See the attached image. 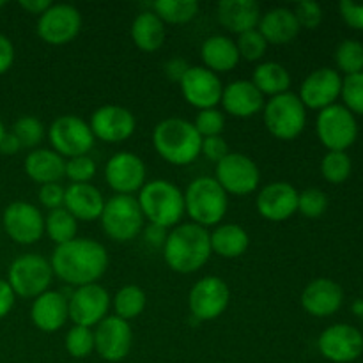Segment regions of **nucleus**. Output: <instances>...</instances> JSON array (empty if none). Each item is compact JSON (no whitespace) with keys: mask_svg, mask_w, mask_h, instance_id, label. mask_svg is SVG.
Listing matches in <instances>:
<instances>
[{"mask_svg":"<svg viewBox=\"0 0 363 363\" xmlns=\"http://www.w3.org/2000/svg\"><path fill=\"white\" fill-rule=\"evenodd\" d=\"M21 149V145H20V142H18V138L14 137L13 133H4V137H2V140H0V155H4V156H13V155H16L18 151H20Z\"/></svg>","mask_w":363,"mask_h":363,"instance_id":"obj_54","label":"nucleus"},{"mask_svg":"<svg viewBox=\"0 0 363 363\" xmlns=\"http://www.w3.org/2000/svg\"><path fill=\"white\" fill-rule=\"evenodd\" d=\"M181 94L188 105L197 110L216 108L223 94V84L220 77L204 66H190L183 80L179 82Z\"/></svg>","mask_w":363,"mask_h":363,"instance_id":"obj_17","label":"nucleus"},{"mask_svg":"<svg viewBox=\"0 0 363 363\" xmlns=\"http://www.w3.org/2000/svg\"><path fill=\"white\" fill-rule=\"evenodd\" d=\"M167 234H169L167 229L155 225V223H147V225H144V229H142L144 241L152 248H163V245H165L167 241Z\"/></svg>","mask_w":363,"mask_h":363,"instance_id":"obj_50","label":"nucleus"},{"mask_svg":"<svg viewBox=\"0 0 363 363\" xmlns=\"http://www.w3.org/2000/svg\"><path fill=\"white\" fill-rule=\"evenodd\" d=\"M30 319L34 326L41 332H59L69 319L67 311V296L60 291H46L32 301Z\"/></svg>","mask_w":363,"mask_h":363,"instance_id":"obj_25","label":"nucleus"},{"mask_svg":"<svg viewBox=\"0 0 363 363\" xmlns=\"http://www.w3.org/2000/svg\"><path fill=\"white\" fill-rule=\"evenodd\" d=\"M133 330L130 323L117 315H106L94 328V351L105 362H123L130 354Z\"/></svg>","mask_w":363,"mask_h":363,"instance_id":"obj_16","label":"nucleus"},{"mask_svg":"<svg viewBox=\"0 0 363 363\" xmlns=\"http://www.w3.org/2000/svg\"><path fill=\"white\" fill-rule=\"evenodd\" d=\"M50 6H52V2H48V0H20L21 9H25L30 14H35L38 18L41 16Z\"/></svg>","mask_w":363,"mask_h":363,"instance_id":"obj_55","label":"nucleus"},{"mask_svg":"<svg viewBox=\"0 0 363 363\" xmlns=\"http://www.w3.org/2000/svg\"><path fill=\"white\" fill-rule=\"evenodd\" d=\"M264 96L252 84V80H234L223 87L222 101L223 112L238 119H248L264 108Z\"/></svg>","mask_w":363,"mask_h":363,"instance_id":"obj_24","label":"nucleus"},{"mask_svg":"<svg viewBox=\"0 0 363 363\" xmlns=\"http://www.w3.org/2000/svg\"><path fill=\"white\" fill-rule=\"evenodd\" d=\"M340 96L344 99V106L351 113L363 116V71L342 78V92H340Z\"/></svg>","mask_w":363,"mask_h":363,"instance_id":"obj_44","label":"nucleus"},{"mask_svg":"<svg viewBox=\"0 0 363 363\" xmlns=\"http://www.w3.org/2000/svg\"><path fill=\"white\" fill-rule=\"evenodd\" d=\"M67 354L73 358H87L94 353V330L84 326H73L64 340Z\"/></svg>","mask_w":363,"mask_h":363,"instance_id":"obj_40","label":"nucleus"},{"mask_svg":"<svg viewBox=\"0 0 363 363\" xmlns=\"http://www.w3.org/2000/svg\"><path fill=\"white\" fill-rule=\"evenodd\" d=\"M315 133L328 151H347L358 137L357 117L339 103L326 106L318 113Z\"/></svg>","mask_w":363,"mask_h":363,"instance_id":"obj_10","label":"nucleus"},{"mask_svg":"<svg viewBox=\"0 0 363 363\" xmlns=\"http://www.w3.org/2000/svg\"><path fill=\"white\" fill-rule=\"evenodd\" d=\"M53 269L50 259L39 254H25L14 259L7 272V284L20 298H38L52 284Z\"/></svg>","mask_w":363,"mask_h":363,"instance_id":"obj_8","label":"nucleus"},{"mask_svg":"<svg viewBox=\"0 0 363 363\" xmlns=\"http://www.w3.org/2000/svg\"><path fill=\"white\" fill-rule=\"evenodd\" d=\"M184 194V213L191 223L204 227H216L225 218L229 209V195L216 183L215 177L201 176L188 184Z\"/></svg>","mask_w":363,"mask_h":363,"instance_id":"obj_5","label":"nucleus"},{"mask_svg":"<svg viewBox=\"0 0 363 363\" xmlns=\"http://www.w3.org/2000/svg\"><path fill=\"white\" fill-rule=\"evenodd\" d=\"M344 291L335 280L315 279L305 286L301 293V307L314 318H330L340 311Z\"/></svg>","mask_w":363,"mask_h":363,"instance_id":"obj_23","label":"nucleus"},{"mask_svg":"<svg viewBox=\"0 0 363 363\" xmlns=\"http://www.w3.org/2000/svg\"><path fill=\"white\" fill-rule=\"evenodd\" d=\"M339 11L342 20L346 21L350 27L363 30V4L351 2V0H342L339 4Z\"/></svg>","mask_w":363,"mask_h":363,"instance_id":"obj_49","label":"nucleus"},{"mask_svg":"<svg viewBox=\"0 0 363 363\" xmlns=\"http://www.w3.org/2000/svg\"><path fill=\"white\" fill-rule=\"evenodd\" d=\"M4 133H6V130H4V123H2V119H0V140H2Z\"/></svg>","mask_w":363,"mask_h":363,"instance_id":"obj_56","label":"nucleus"},{"mask_svg":"<svg viewBox=\"0 0 363 363\" xmlns=\"http://www.w3.org/2000/svg\"><path fill=\"white\" fill-rule=\"evenodd\" d=\"M137 201L144 218L163 229H174L184 216V194L172 181H147L138 191Z\"/></svg>","mask_w":363,"mask_h":363,"instance_id":"obj_4","label":"nucleus"},{"mask_svg":"<svg viewBox=\"0 0 363 363\" xmlns=\"http://www.w3.org/2000/svg\"><path fill=\"white\" fill-rule=\"evenodd\" d=\"M105 181L116 195H133L147 183V169L138 155L119 151L106 162Z\"/></svg>","mask_w":363,"mask_h":363,"instance_id":"obj_15","label":"nucleus"},{"mask_svg":"<svg viewBox=\"0 0 363 363\" xmlns=\"http://www.w3.org/2000/svg\"><path fill=\"white\" fill-rule=\"evenodd\" d=\"M257 30L268 45H289L300 34V23L289 7H273L261 14Z\"/></svg>","mask_w":363,"mask_h":363,"instance_id":"obj_27","label":"nucleus"},{"mask_svg":"<svg viewBox=\"0 0 363 363\" xmlns=\"http://www.w3.org/2000/svg\"><path fill=\"white\" fill-rule=\"evenodd\" d=\"M215 179L227 195H250L261 183V170L250 156L243 152H229L216 163Z\"/></svg>","mask_w":363,"mask_h":363,"instance_id":"obj_11","label":"nucleus"},{"mask_svg":"<svg viewBox=\"0 0 363 363\" xmlns=\"http://www.w3.org/2000/svg\"><path fill=\"white\" fill-rule=\"evenodd\" d=\"M14 62V46L7 35L0 34V74L7 73Z\"/></svg>","mask_w":363,"mask_h":363,"instance_id":"obj_52","label":"nucleus"},{"mask_svg":"<svg viewBox=\"0 0 363 363\" xmlns=\"http://www.w3.org/2000/svg\"><path fill=\"white\" fill-rule=\"evenodd\" d=\"M211 252L223 259H238L250 247V236L238 223H220L209 233Z\"/></svg>","mask_w":363,"mask_h":363,"instance_id":"obj_32","label":"nucleus"},{"mask_svg":"<svg viewBox=\"0 0 363 363\" xmlns=\"http://www.w3.org/2000/svg\"><path fill=\"white\" fill-rule=\"evenodd\" d=\"M110 305L112 298L108 291L99 284L74 287L67 298L69 319L74 326H84V328L94 330L108 315Z\"/></svg>","mask_w":363,"mask_h":363,"instance_id":"obj_13","label":"nucleus"},{"mask_svg":"<svg viewBox=\"0 0 363 363\" xmlns=\"http://www.w3.org/2000/svg\"><path fill=\"white\" fill-rule=\"evenodd\" d=\"M145 305H147V296H145L144 289L135 286V284L123 286L112 298V307L116 312L113 315L128 323L138 318L144 312Z\"/></svg>","mask_w":363,"mask_h":363,"instance_id":"obj_34","label":"nucleus"},{"mask_svg":"<svg viewBox=\"0 0 363 363\" xmlns=\"http://www.w3.org/2000/svg\"><path fill=\"white\" fill-rule=\"evenodd\" d=\"M261 14V7L254 0H222L216 6L218 23L238 35L257 28Z\"/></svg>","mask_w":363,"mask_h":363,"instance_id":"obj_26","label":"nucleus"},{"mask_svg":"<svg viewBox=\"0 0 363 363\" xmlns=\"http://www.w3.org/2000/svg\"><path fill=\"white\" fill-rule=\"evenodd\" d=\"M319 353L333 363H351L363 353V335L358 328L339 323L319 335Z\"/></svg>","mask_w":363,"mask_h":363,"instance_id":"obj_20","label":"nucleus"},{"mask_svg":"<svg viewBox=\"0 0 363 363\" xmlns=\"http://www.w3.org/2000/svg\"><path fill=\"white\" fill-rule=\"evenodd\" d=\"M4 229L20 245H34L45 234V216L30 202H11L4 211Z\"/></svg>","mask_w":363,"mask_h":363,"instance_id":"obj_19","label":"nucleus"},{"mask_svg":"<svg viewBox=\"0 0 363 363\" xmlns=\"http://www.w3.org/2000/svg\"><path fill=\"white\" fill-rule=\"evenodd\" d=\"M236 46L240 59H245L247 62H259L266 55V50H268V43H266V39L262 38L257 28L238 35Z\"/></svg>","mask_w":363,"mask_h":363,"instance_id":"obj_41","label":"nucleus"},{"mask_svg":"<svg viewBox=\"0 0 363 363\" xmlns=\"http://www.w3.org/2000/svg\"><path fill=\"white\" fill-rule=\"evenodd\" d=\"M82 30V14L71 4H52L38 18V35L52 46H64Z\"/></svg>","mask_w":363,"mask_h":363,"instance_id":"obj_14","label":"nucleus"},{"mask_svg":"<svg viewBox=\"0 0 363 363\" xmlns=\"http://www.w3.org/2000/svg\"><path fill=\"white\" fill-rule=\"evenodd\" d=\"M151 11L163 23L183 25L197 16L199 2L195 0H156L151 4Z\"/></svg>","mask_w":363,"mask_h":363,"instance_id":"obj_35","label":"nucleus"},{"mask_svg":"<svg viewBox=\"0 0 363 363\" xmlns=\"http://www.w3.org/2000/svg\"><path fill=\"white\" fill-rule=\"evenodd\" d=\"M25 174L38 184L60 183L66 170V160L53 149L38 147L30 151L23 163Z\"/></svg>","mask_w":363,"mask_h":363,"instance_id":"obj_29","label":"nucleus"},{"mask_svg":"<svg viewBox=\"0 0 363 363\" xmlns=\"http://www.w3.org/2000/svg\"><path fill=\"white\" fill-rule=\"evenodd\" d=\"M46 137H48L50 145H52L50 149H53L64 160L89 155L96 142L87 121L78 116L57 117L50 124Z\"/></svg>","mask_w":363,"mask_h":363,"instance_id":"obj_9","label":"nucleus"},{"mask_svg":"<svg viewBox=\"0 0 363 363\" xmlns=\"http://www.w3.org/2000/svg\"><path fill=\"white\" fill-rule=\"evenodd\" d=\"M229 145H227L225 138L223 137H208L202 138L201 145V155L206 156V160L213 163H218L220 160L225 158L229 155Z\"/></svg>","mask_w":363,"mask_h":363,"instance_id":"obj_48","label":"nucleus"},{"mask_svg":"<svg viewBox=\"0 0 363 363\" xmlns=\"http://www.w3.org/2000/svg\"><path fill=\"white\" fill-rule=\"evenodd\" d=\"M64 195H66V188L60 183L43 184L38 191L39 202H41L48 211L64 208Z\"/></svg>","mask_w":363,"mask_h":363,"instance_id":"obj_47","label":"nucleus"},{"mask_svg":"<svg viewBox=\"0 0 363 363\" xmlns=\"http://www.w3.org/2000/svg\"><path fill=\"white\" fill-rule=\"evenodd\" d=\"M335 64L346 77L363 71V43L358 39H344L335 50Z\"/></svg>","mask_w":363,"mask_h":363,"instance_id":"obj_37","label":"nucleus"},{"mask_svg":"<svg viewBox=\"0 0 363 363\" xmlns=\"http://www.w3.org/2000/svg\"><path fill=\"white\" fill-rule=\"evenodd\" d=\"M108 252L91 238H74L52 252L50 264L53 275L73 287L98 284L108 269Z\"/></svg>","mask_w":363,"mask_h":363,"instance_id":"obj_1","label":"nucleus"},{"mask_svg":"<svg viewBox=\"0 0 363 363\" xmlns=\"http://www.w3.org/2000/svg\"><path fill=\"white\" fill-rule=\"evenodd\" d=\"M353 163L346 151H328L321 162V174L328 183L340 184L351 176Z\"/></svg>","mask_w":363,"mask_h":363,"instance_id":"obj_38","label":"nucleus"},{"mask_svg":"<svg viewBox=\"0 0 363 363\" xmlns=\"http://www.w3.org/2000/svg\"><path fill=\"white\" fill-rule=\"evenodd\" d=\"M92 135L106 144H121L135 133L137 119L133 112L121 105H103L92 112L89 121Z\"/></svg>","mask_w":363,"mask_h":363,"instance_id":"obj_18","label":"nucleus"},{"mask_svg":"<svg viewBox=\"0 0 363 363\" xmlns=\"http://www.w3.org/2000/svg\"><path fill=\"white\" fill-rule=\"evenodd\" d=\"M14 300H16V294L13 293L7 280L0 279V319H4L13 311Z\"/></svg>","mask_w":363,"mask_h":363,"instance_id":"obj_53","label":"nucleus"},{"mask_svg":"<svg viewBox=\"0 0 363 363\" xmlns=\"http://www.w3.org/2000/svg\"><path fill=\"white\" fill-rule=\"evenodd\" d=\"M230 289L223 279L216 275L202 277L188 293V308L197 321H213L227 311Z\"/></svg>","mask_w":363,"mask_h":363,"instance_id":"obj_12","label":"nucleus"},{"mask_svg":"<svg viewBox=\"0 0 363 363\" xmlns=\"http://www.w3.org/2000/svg\"><path fill=\"white\" fill-rule=\"evenodd\" d=\"M252 84L259 89L262 96H279L284 92H289L291 74L286 66L275 60H264L257 64V67L252 73Z\"/></svg>","mask_w":363,"mask_h":363,"instance_id":"obj_33","label":"nucleus"},{"mask_svg":"<svg viewBox=\"0 0 363 363\" xmlns=\"http://www.w3.org/2000/svg\"><path fill=\"white\" fill-rule=\"evenodd\" d=\"M328 209V195L319 188H307L298 195V211L305 218H319Z\"/></svg>","mask_w":363,"mask_h":363,"instance_id":"obj_42","label":"nucleus"},{"mask_svg":"<svg viewBox=\"0 0 363 363\" xmlns=\"http://www.w3.org/2000/svg\"><path fill=\"white\" fill-rule=\"evenodd\" d=\"M264 126L275 138L284 142L294 140L307 126V108L294 92L273 96L262 108Z\"/></svg>","mask_w":363,"mask_h":363,"instance_id":"obj_6","label":"nucleus"},{"mask_svg":"<svg viewBox=\"0 0 363 363\" xmlns=\"http://www.w3.org/2000/svg\"><path fill=\"white\" fill-rule=\"evenodd\" d=\"M300 191L287 181H273L261 188L255 199L257 213L269 222H286L298 211Z\"/></svg>","mask_w":363,"mask_h":363,"instance_id":"obj_22","label":"nucleus"},{"mask_svg":"<svg viewBox=\"0 0 363 363\" xmlns=\"http://www.w3.org/2000/svg\"><path fill=\"white\" fill-rule=\"evenodd\" d=\"M130 32L133 45L147 53L162 48L167 38L165 23L151 9L142 11L135 16Z\"/></svg>","mask_w":363,"mask_h":363,"instance_id":"obj_31","label":"nucleus"},{"mask_svg":"<svg viewBox=\"0 0 363 363\" xmlns=\"http://www.w3.org/2000/svg\"><path fill=\"white\" fill-rule=\"evenodd\" d=\"M11 133L18 138L21 149H38L41 140L45 138V124L34 116H23L14 123Z\"/></svg>","mask_w":363,"mask_h":363,"instance_id":"obj_39","label":"nucleus"},{"mask_svg":"<svg viewBox=\"0 0 363 363\" xmlns=\"http://www.w3.org/2000/svg\"><path fill=\"white\" fill-rule=\"evenodd\" d=\"M190 69V64L183 59V57H174V59L167 60L165 62V77L170 82H176L179 84L183 80V77L186 74V71Z\"/></svg>","mask_w":363,"mask_h":363,"instance_id":"obj_51","label":"nucleus"},{"mask_svg":"<svg viewBox=\"0 0 363 363\" xmlns=\"http://www.w3.org/2000/svg\"><path fill=\"white\" fill-rule=\"evenodd\" d=\"M209 230L197 223H179L169 230L163 245V259L172 272L190 275L204 268L211 257Z\"/></svg>","mask_w":363,"mask_h":363,"instance_id":"obj_2","label":"nucleus"},{"mask_svg":"<svg viewBox=\"0 0 363 363\" xmlns=\"http://www.w3.org/2000/svg\"><path fill=\"white\" fill-rule=\"evenodd\" d=\"M78 233V220L67 209H53L45 218V234L59 247V245L73 241Z\"/></svg>","mask_w":363,"mask_h":363,"instance_id":"obj_36","label":"nucleus"},{"mask_svg":"<svg viewBox=\"0 0 363 363\" xmlns=\"http://www.w3.org/2000/svg\"><path fill=\"white\" fill-rule=\"evenodd\" d=\"M94 176H96V162L89 155L66 160L64 177H67V179L71 181V184L91 183Z\"/></svg>","mask_w":363,"mask_h":363,"instance_id":"obj_45","label":"nucleus"},{"mask_svg":"<svg viewBox=\"0 0 363 363\" xmlns=\"http://www.w3.org/2000/svg\"><path fill=\"white\" fill-rule=\"evenodd\" d=\"M105 197L92 183L69 184L64 195V209L82 222H94L101 216Z\"/></svg>","mask_w":363,"mask_h":363,"instance_id":"obj_28","label":"nucleus"},{"mask_svg":"<svg viewBox=\"0 0 363 363\" xmlns=\"http://www.w3.org/2000/svg\"><path fill=\"white\" fill-rule=\"evenodd\" d=\"M342 92V77L333 67H319L301 82L298 98L305 108L323 110L335 105Z\"/></svg>","mask_w":363,"mask_h":363,"instance_id":"obj_21","label":"nucleus"},{"mask_svg":"<svg viewBox=\"0 0 363 363\" xmlns=\"http://www.w3.org/2000/svg\"><path fill=\"white\" fill-rule=\"evenodd\" d=\"M293 13L296 16L298 23H300V28L314 30L323 21V7L314 0H301L294 6Z\"/></svg>","mask_w":363,"mask_h":363,"instance_id":"obj_46","label":"nucleus"},{"mask_svg":"<svg viewBox=\"0 0 363 363\" xmlns=\"http://www.w3.org/2000/svg\"><path fill=\"white\" fill-rule=\"evenodd\" d=\"M201 59L204 62V67L216 74L229 73L241 60L236 41L222 34L211 35L202 43Z\"/></svg>","mask_w":363,"mask_h":363,"instance_id":"obj_30","label":"nucleus"},{"mask_svg":"<svg viewBox=\"0 0 363 363\" xmlns=\"http://www.w3.org/2000/svg\"><path fill=\"white\" fill-rule=\"evenodd\" d=\"M144 215L137 197L133 195H113L105 202L99 222L106 238L117 243H128L138 238L144 229Z\"/></svg>","mask_w":363,"mask_h":363,"instance_id":"obj_7","label":"nucleus"},{"mask_svg":"<svg viewBox=\"0 0 363 363\" xmlns=\"http://www.w3.org/2000/svg\"><path fill=\"white\" fill-rule=\"evenodd\" d=\"M6 6V2H4V0H0V7H4Z\"/></svg>","mask_w":363,"mask_h":363,"instance_id":"obj_57","label":"nucleus"},{"mask_svg":"<svg viewBox=\"0 0 363 363\" xmlns=\"http://www.w3.org/2000/svg\"><path fill=\"white\" fill-rule=\"evenodd\" d=\"M152 145L167 163L184 167L201 156L202 137L194 123L181 117H167L152 130Z\"/></svg>","mask_w":363,"mask_h":363,"instance_id":"obj_3","label":"nucleus"},{"mask_svg":"<svg viewBox=\"0 0 363 363\" xmlns=\"http://www.w3.org/2000/svg\"><path fill=\"white\" fill-rule=\"evenodd\" d=\"M194 126L202 138L222 137L223 130H225V116L218 108L199 110Z\"/></svg>","mask_w":363,"mask_h":363,"instance_id":"obj_43","label":"nucleus"}]
</instances>
